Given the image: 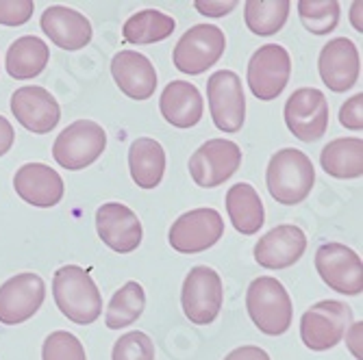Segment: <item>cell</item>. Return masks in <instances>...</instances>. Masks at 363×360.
<instances>
[{"label": "cell", "mask_w": 363, "mask_h": 360, "mask_svg": "<svg viewBox=\"0 0 363 360\" xmlns=\"http://www.w3.org/2000/svg\"><path fill=\"white\" fill-rule=\"evenodd\" d=\"M52 296L59 310L79 325L94 323L103 313V298L87 269L63 265L52 276Z\"/></svg>", "instance_id": "1"}, {"label": "cell", "mask_w": 363, "mask_h": 360, "mask_svg": "<svg viewBox=\"0 0 363 360\" xmlns=\"http://www.w3.org/2000/svg\"><path fill=\"white\" fill-rule=\"evenodd\" d=\"M315 182V170L311 158L296 150V148H283L277 154H272L266 172V185L272 198L279 204L294 207L307 200Z\"/></svg>", "instance_id": "2"}, {"label": "cell", "mask_w": 363, "mask_h": 360, "mask_svg": "<svg viewBox=\"0 0 363 360\" xmlns=\"http://www.w3.org/2000/svg\"><path fill=\"white\" fill-rule=\"evenodd\" d=\"M246 308L252 323L263 335L279 337L289 330L294 308H291L289 293L277 278L272 276L255 278L246 293Z\"/></svg>", "instance_id": "3"}, {"label": "cell", "mask_w": 363, "mask_h": 360, "mask_svg": "<svg viewBox=\"0 0 363 360\" xmlns=\"http://www.w3.org/2000/svg\"><path fill=\"white\" fill-rule=\"evenodd\" d=\"M107 148V133L91 120H77L52 144V158L63 170L79 172L98 161Z\"/></svg>", "instance_id": "4"}, {"label": "cell", "mask_w": 363, "mask_h": 360, "mask_svg": "<svg viewBox=\"0 0 363 360\" xmlns=\"http://www.w3.org/2000/svg\"><path fill=\"white\" fill-rule=\"evenodd\" d=\"M352 323V308L340 300H322L301 319V339L313 352L331 349L342 343Z\"/></svg>", "instance_id": "5"}, {"label": "cell", "mask_w": 363, "mask_h": 360, "mask_svg": "<svg viewBox=\"0 0 363 360\" xmlns=\"http://www.w3.org/2000/svg\"><path fill=\"white\" fill-rule=\"evenodd\" d=\"M226 37L213 24H196L179 40L172 52L174 68L183 74H203L224 54Z\"/></svg>", "instance_id": "6"}, {"label": "cell", "mask_w": 363, "mask_h": 360, "mask_svg": "<svg viewBox=\"0 0 363 360\" xmlns=\"http://www.w3.org/2000/svg\"><path fill=\"white\" fill-rule=\"evenodd\" d=\"M185 317L196 325H209L218 319L222 308V280L216 269L198 265L189 269L181 291Z\"/></svg>", "instance_id": "7"}, {"label": "cell", "mask_w": 363, "mask_h": 360, "mask_svg": "<svg viewBox=\"0 0 363 360\" xmlns=\"http://www.w3.org/2000/svg\"><path fill=\"white\" fill-rule=\"evenodd\" d=\"M242 166V150L230 139H209L198 148L189 158V174L191 180L211 189L226 182Z\"/></svg>", "instance_id": "8"}, {"label": "cell", "mask_w": 363, "mask_h": 360, "mask_svg": "<svg viewBox=\"0 0 363 360\" xmlns=\"http://www.w3.org/2000/svg\"><path fill=\"white\" fill-rule=\"evenodd\" d=\"M291 76L289 52L279 44H266L250 57L248 87L259 100H274L283 93Z\"/></svg>", "instance_id": "9"}, {"label": "cell", "mask_w": 363, "mask_h": 360, "mask_svg": "<svg viewBox=\"0 0 363 360\" xmlns=\"http://www.w3.org/2000/svg\"><path fill=\"white\" fill-rule=\"evenodd\" d=\"M315 269L320 278L344 296L363 293V263L354 250L342 243H324L315 252Z\"/></svg>", "instance_id": "10"}, {"label": "cell", "mask_w": 363, "mask_h": 360, "mask_svg": "<svg viewBox=\"0 0 363 360\" xmlns=\"http://www.w3.org/2000/svg\"><path fill=\"white\" fill-rule=\"evenodd\" d=\"M207 100L213 124L222 133H238L246 120V95L235 72L220 70L207 81Z\"/></svg>", "instance_id": "11"}, {"label": "cell", "mask_w": 363, "mask_h": 360, "mask_svg": "<svg viewBox=\"0 0 363 360\" xmlns=\"http://www.w3.org/2000/svg\"><path fill=\"white\" fill-rule=\"evenodd\" d=\"M285 124L301 141H318L328 128V100L320 89H296L285 103Z\"/></svg>", "instance_id": "12"}, {"label": "cell", "mask_w": 363, "mask_h": 360, "mask_svg": "<svg viewBox=\"0 0 363 360\" xmlns=\"http://www.w3.org/2000/svg\"><path fill=\"white\" fill-rule=\"evenodd\" d=\"M224 235V221L216 209L183 213L170 228V245L181 254H198L213 248Z\"/></svg>", "instance_id": "13"}, {"label": "cell", "mask_w": 363, "mask_h": 360, "mask_svg": "<svg viewBox=\"0 0 363 360\" xmlns=\"http://www.w3.org/2000/svg\"><path fill=\"white\" fill-rule=\"evenodd\" d=\"M46 300V284L38 274H18L0 286V323L18 325L35 315Z\"/></svg>", "instance_id": "14"}, {"label": "cell", "mask_w": 363, "mask_h": 360, "mask_svg": "<svg viewBox=\"0 0 363 360\" xmlns=\"http://www.w3.org/2000/svg\"><path fill=\"white\" fill-rule=\"evenodd\" d=\"M11 113L26 130L35 135L50 133L61 120V107L57 98L38 85H26L13 91Z\"/></svg>", "instance_id": "15"}, {"label": "cell", "mask_w": 363, "mask_h": 360, "mask_svg": "<svg viewBox=\"0 0 363 360\" xmlns=\"http://www.w3.org/2000/svg\"><path fill=\"white\" fill-rule=\"evenodd\" d=\"M96 231L101 241L118 254L138 250L144 237L138 215L120 202H107L96 211Z\"/></svg>", "instance_id": "16"}, {"label": "cell", "mask_w": 363, "mask_h": 360, "mask_svg": "<svg viewBox=\"0 0 363 360\" xmlns=\"http://www.w3.org/2000/svg\"><path fill=\"white\" fill-rule=\"evenodd\" d=\"M307 252V235L298 226H277L255 245V260L266 269H287Z\"/></svg>", "instance_id": "17"}, {"label": "cell", "mask_w": 363, "mask_h": 360, "mask_svg": "<svg viewBox=\"0 0 363 360\" xmlns=\"http://www.w3.org/2000/svg\"><path fill=\"white\" fill-rule=\"evenodd\" d=\"M320 79L331 91H348L361 74V59L357 46L348 37H335L320 50Z\"/></svg>", "instance_id": "18"}, {"label": "cell", "mask_w": 363, "mask_h": 360, "mask_svg": "<svg viewBox=\"0 0 363 360\" xmlns=\"http://www.w3.org/2000/svg\"><path fill=\"white\" fill-rule=\"evenodd\" d=\"M13 189L30 207L50 209L63 200L65 185L59 172L44 163H26L13 176Z\"/></svg>", "instance_id": "19"}, {"label": "cell", "mask_w": 363, "mask_h": 360, "mask_svg": "<svg viewBox=\"0 0 363 360\" xmlns=\"http://www.w3.org/2000/svg\"><path fill=\"white\" fill-rule=\"evenodd\" d=\"M111 74L120 91L133 100H148L157 89L155 65L138 50L118 52L111 61Z\"/></svg>", "instance_id": "20"}, {"label": "cell", "mask_w": 363, "mask_h": 360, "mask_svg": "<svg viewBox=\"0 0 363 360\" xmlns=\"http://www.w3.org/2000/svg\"><path fill=\"white\" fill-rule=\"evenodd\" d=\"M42 30L46 33V37L57 44L61 50H81L91 42V24L89 20L70 9L52 5L42 13Z\"/></svg>", "instance_id": "21"}, {"label": "cell", "mask_w": 363, "mask_h": 360, "mask_svg": "<svg viewBox=\"0 0 363 360\" xmlns=\"http://www.w3.org/2000/svg\"><path fill=\"white\" fill-rule=\"evenodd\" d=\"M159 109L168 124L177 128H191L203 120L205 103L196 85L187 81H172L161 93Z\"/></svg>", "instance_id": "22"}, {"label": "cell", "mask_w": 363, "mask_h": 360, "mask_svg": "<svg viewBox=\"0 0 363 360\" xmlns=\"http://www.w3.org/2000/svg\"><path fill=\"white\" fill-rule=\"evenodd\" d=\"M128 170L130 178L140 189H155L166 174V150L150 137L135 139L128 150Z\"/></svg>", "instance_id": "23"}, {"label": "cell", "mask_w": 363, "mask_h": 360, "mask_svg": "<svg viewBox=\"0 0 363 360\" xmlns=\"http://www.w3.org/2000/svg\"><path fill=\"white\" fill-rule=\"evenodd\" d=\"M226 211L230 223L242 235H255L261 231L263 219H266L259 193L248 182H238L226 191Z\"/></svg>", "instance_id": "24"}, {"label": "cell", "mask_w": 363, "mask_h": 360, "mask_svg": "<svg viewBox=\"0 0 363 360\" xmlns=\"http://www.w3.org/2000/svg\"><path fill=\"white\" fill-rule=\"evenodd\" d=\"M50 59V50L44 40L35 35L18 37L7 50V72L16 81L35 79L44 72Z\"/></svg>", "instance_id": "25"}, {"label": "cell", "mask_w": 363, "mask_h": 360, "mask_svg": "<svg viewBox=\"0 0 363 360\" xmlns=\"http://www.w3.org/2000/svg\"><path fill=\"white\" fill-rule=\"evenodd\" d=\"M320 163L333 178H361L363 174V141L361 137H340L326 144Z\"/></svg>", "instance_id": "26"}, {"label": "cell", "mask_w": 363, "mask_h": 360, "mask_svg": "<svg viewBox=\"0 0 363 360\" xmlns=\"http://www.w3.org/2000/svg\"><path fill=\"white\" fill-rule=\"evenodd\" d=\"M177 28L174 18L161 13L157 9H144L135 16H130L124 22V40L135 44V46H146V44H157L168 40Z\"/></svg>", "instance_id": "27"}, {"label": "cell", "mask_w": 363, "mask_h": 360, "mask_svg": "<svg viewBox=\"0 0 363 360\" xmlns=\"http://www.w3.org/2000/svg\"><path fill=\"white\" fill-rule=\"evenodd\" d=\"M146 308V293L140 282H126L122 289L113 293V298L105 310L107 328H128L130 323H135Z\"/></svg>", "instance_id": "28"}, {"label": "cell", "mask_w": 363, "mask_h": 360, "mask_svg": "<svg viewBox=\"0 0 363 360\" xmlns=\"http://www.w3.org/2000/svg\"><path fill=\"white\" fill-rule=\"evenodd\" d=\"M289 9V0H248L244 5L246 26L259 37L277 35L287 22Z\"/></svg>", "instance_id": "29"}, {"label": "cell", "mask_w": 363, "mask_h": 360, "mask_svg": "<svg viewBox=\"0 0 363 360\" xmlns=\"http://www.w3.org/2000/svg\"><path fill=\"white\" fill-rule=\"evenodd\" d=\"M298 13L303 26L313 35H328L340 24V3L337 0H301Z\"/></svg>", "instance_id": "30"}, {"label": "cell", "mask_w": 363, "mask_h": 360, "mask_svg": "<svg viewBox=\"0 0 363 360\" xmlns=\"http://www.w3.org/2000/svg\"><path fill=\"white\" fill-rule=\"evenodd\" d=\"M42 360H87L81 341L65 330H57L46 337L42 345Z\"/></svg>", "instance_id": "31"}, {"label": "cell", "mask_w": 363, "mask_h": 360, "mask_svg": "<svg viewBox=\"0 0 363 360\" xmlns=\"http://www.w3.org/2000/svg\"><path fill=\"white\" fill-rule=\"evenodd\" d=\"M111 360H155V345L146 332L133 330L120 337L113 345Z\"/></svg>", "instance_id": "32"}, {"label": "cell", "mask_w": 363, "mask_h": 360, "mask_svg": "<svg viewBox=\"0 0 363 360\" xmlns=\"http://www.w3.org/2000/svg\"><path fill=\"white\" fill-rule=\"evenodd\" d=\"M33 0H0V24L22 26L33 16Z\"/></svg>", "instance_id": "33"}, {"label": "cell", "mask_w": 363, "mask_h": 360, "mask_svg": "<svg viewBox=\"0 0 363 360\" xmlns=\"http://www.w3.org/2000/svg\"><path fill=\"white\" fill-rule=\"evenodd\" d=\"M340 124L350 130H363V93L359 91L340 109Z\"/></svg>", "instance_id": "34"}, {"label": "cell", "mask_w": 363, "mask_h": 360, "mask_svg": "<svg viewBox=\"0 0 363 360\" xmlns=\"http://www.w3.org/2000/svg\"><path fill=\"white\" fill-rule=\"evenodd\" d=\"M194 7L203 16L222 18V16H228L230 11H233L238 7V3H235V0H203V3H196Z\"/></svg>", "instance_id": "35"}, {"label": "cell", "mask_w": 363, "mask_h": 360, "mask_svg": "<svg viewBox=\"0 0 363 360\" xmlns=\"http://www.w3.org/2000/svg\"><path fill=\"white\" fill-rule=\"evenodd\" d=\"M224 360H270V356L266 349H261L257 345H246V347L233 349Z\"/></svg>", "instance_id": "36"}, {"label": "cell", "mask_w": 363, "mask_h": 360, "mask_svg": "<svg viewBox=\"0 0 363 360\" xmlns=\"http://www.w3.org/2000/svg\"><path fill=\"white\" fill-rule=\"evenodd\" d=\"M13 141H16V130H13L11 122L0 115V156L11 150Z\"/></svg>", "instance_id": "37"}, {"label": "cell", "mask_w": 363, "mask_h": 360, "mask_svg": "<svg viewBox=\"0 0 363 360\" xmlns=\"http://www.w3.org/2000/svg\"><path fill=\"white\" fill-rule=\"evenodd\" d=\"M361 332H363V323H350V328L346 330V339H348V347L352 352V356L357 360H363V352H361Z\"/></svg>", "instance_id": "38"}, {"label": "cell", "mask_w": 363, "mask_h": 360, "mask_svg": "<svg viewBox=\"0 0 363 360\" xmlns=\"http://www.w3.org/2000/svg\"><path fill=\"white\" fill-rule=\"evenodd\" d=\"M361 3H352L350 5V22L357 30H361Z\"/></svg>", "instance_id": "39"}]
</instances>
